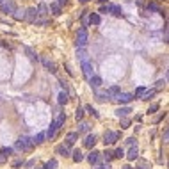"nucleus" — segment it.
<instances>
[{"mask_svg": "<svg viewBox=\"0 0 169 169\" xmlns=\"http://www.w3.org/2000/svg\"><path fill=\"white\" fill-rule=\"evenodd\" d=\"M25 52H27V55H29V59L30 61H38V55L32 52V48H25Z\"/></svg>", "mask_w": 169, "mask_h": 169, "instance_id": "nucleus-33", "label": "nucleus"}, {"mask_svg": "<svg viewBox=\"0 0 169 169\" xmlns=\"http://www.w3.org/2000/svg\"><path fill=\"white\" fill-rule=\"evenodd\" d=\"M36 169H43V167H36Z\"/></svg>", "mask_w": 169, "mask_h": 169, "instance_id": "nucleus-51", "label": "nucleus"}, {"mask_svg": "<svg viewBox=\"0 0 169 169\" xmlns=\"http://www.w3.org/2000/svg\"><path fill=\"white\" fill-rule=\"evenodd\" d=\"M32 148H34V142H32V139L27 135H22L16 141V144H14V150H16V151H30Z\"/></svg>", "mask_w": 169, "mask_h": 169, "instance_id": "nucleus-1", "label": "nucleus"}, {"mask_svg": "<svg viewBox=\"0 0 169 169\" xmlns=\"http://www.w3.org/2000/svg\"><path fill=\"white\" fill-rule=\"evenodd\" d=\"M48 11L54 14V16H59L61 13H62V7L57 4V2H54V4H50V7H48Z\"/></svg>", "mask_w": 169, "mask_h": 169, "instance_id": "nucleus-15", "label": "nucleus"}, {"mask_svg": "<svg viewBox=\"0 0 169 169\" xmlns=\"http://www.w3.org/2000/svg\"><path fill=\"white\" fill-rule=\"evenodd\" d=\"M41 62L45 64V68H46L50 73H55V71H57V66H55L54 61H50V59H46V57H43V59H41Z\"/></svg>", "mask_w": 169, "mask_h": 169, "instance_id": "nucleus-11", "label": "nucleus"}, {"mask_svg": "<svg viewBox=\"0 0 169 169\" xmlns=\"http://www.w3.org/2000/svg\"><path fill=\"white\" fill-rule=\"evenodd\" d=\"M0 153H2L4 157H9V155L13 153V150H11V148H0Z\"/></svg>", "mask_w": 169, "mask_h": 169, "instance_id": "nucleus-37", "label": "nucleus"}, {"mask_svg": "<svg viewBox=\"0 0 169 169\" xmlns=\"http://www.w3.org/2000/svg\"><path fill=\"white\" fill-rule=\"evenodd\" d=\"M55 132H57V126H55V123L52 121V123H50V128H48L46 132H45V135H46V139H54Z\"/></svg>", "mask_w": 169, "mask_h": 169, "instance_id": "nucleus-21", "label": "nucleus"}, {"mask_svg": "<svg viewBox=\"0 0 169 169\" xmlns=\"http://www.w3.org/2000/svg\"><path fill=\"white\" fill-rule=\"evenodd\" d=\"M16 22H22V20H25V9H16V11L11 14Z\"/></svg>", "mask_w": 169, "mask_h": 169, "instance_id": "nucleus-22", "label": "nucleus"}, {"mask_svg": "<svg viewBox=\"0 0 169 169\" xmlns=\"http://www.w3.org/2000/svg\"><path fill=\"white\" fill-rule=\"evenodd\" d=\"M34 164H36L34 160H29V162H25L23 166H25V167H34Z\"/></svg>", "mask_w": 169, "mask_h": 169, "instance_id": "nucleus-46", "label": "nucleus"}, {"mask_svg": "<svg viewBox=\"0 0 169 169\" xmlns=\"http://www.w3.org/2000/svg\"><path fill=\"white\" fill-rule=\"evenodd\" d=\"M102 155L100 151H96V150H93V151L87 155V162L91 164V166H94V164H98V157Z\"/></svg>", "mask_w": 169, "mask_h": 169, "instance_id": "nucleus-13", "label": "nucleus"}, {"mask_svg": "<svg viewBox=\"0 0 169 169\" xmlns=\"http://www.w3.org/2000/svg\"><path fill=\"white\" fill-rule=\"evenodd\" d=\"M78 135H80V134H78V132H70V134H68V135H66V144L64 146H73V144H75L77 141H78Z\"/></svg>", "mask_w": 169, "mask_h": 169, "instance_id": "nucleus-8", "label": "nucleus"}, {"mask_svg": "<svg viewBox=\"0 0 169 169\" xmlns=\"http://www.w3.org/2000/svg\"><path fill=\"white\" fill-rule=\"evenodd\" d=\"M23 166V160H14L13 162V167H22Z\"/></svg>", "mask_w": 169, "mask_h": 169, "instance_id": "nucleus-42", "label": "nucleus"}, {"mask_svg": "<svg viewBox=\"0 0 169 169\" xmlns=\"http://www.w3.org/2000/svg\"><path fill=\"white\" fill-rule=\"evenodd\" d=\"M84 114H86V112H84V109H80V107H78V109L75 110V119H77V121H82Z\"/></svg>", "mask_w": 169, "mask_h": 169, "instance_id": "nucleus-32", "label": "nucleus"}, {"mask_svg": "<svg viewBox=\"0 0 169 169\" xmlns=\"http://www.w3.org/2000/svg\"><path fill=\"white\" fill-rule=\"evenodd\" d=\"M89 84H91V87H93V91H94V89H100L102 86H103V80H102L100 77L93 75L91 78H89Z\"/></svg>", "mask_w": 169, "mask_h": 169, "instance_id": "nucleus-10", "label": "nucleus"}, {"mask_svg": "<svg viewBox=\"0 0 169 169\" xmlns=\"http://www.w3.org/2000/svg\"><path fill=\"white\" fill-rule=\"evenodd\" d=\"M45 139H46V135H45V132H39L38 135H34V137H32L34 146H36V144H43V142H45Z\"/></svg>", "mask_w": 169, "mask_h": 169, "instance_id": "nucleus-23", "label": "nucleus"}, {"mask_svg": "<svg viewBox=\"0 0 169 169\" xmlns=\"http://www.w3.org/2000/svg\"><path fill=\"white\" fill-rule=\"evenodd\" d=\"M137 157H139V148H137V144H132L130 150H128V155H126V158H128V160H135Z\"/></svg>", "mask_w": 169, "mask_h": 169, "instance_id": "nucleus-12", "label": "nucleus"}, {"mask_svg": "<svg viewBox=\"0 0 169 169\" xmlns=\"http://www.w3.org/2000/svg\"><path fill=\"white\" fill-rule=\"evenodd\" d=\"M87 39H89V36H87V29L82 27L80 30L77 32V46H78V48H84V46L87 45Z\"/></svg>", "mask_w": 169, "mask_h": 169, "instance_id": "nucleus-2", "label": "nucleus"}, {"mask_svg": "<svg viewBox=\"0 0 169 169\" xmlns=\"http://www.w3.org/2000/svg\"><path fill=\"white\" fill-rule=\"evenodd\" d=\"M142 93H144V87H137L135 89V94H134V98H141Z\"/></svg>", "mask_w": 169, "mask_h": 169, "instance_id": "nucleus-40", "label": "nucleus"}, {"mask_svg": "<svg viewBox=\"0 0 169 169\" xmlns=\"http://www.w3.org/2000/svg\"><path fill=\"white\" fill-rule=\"evenodd\" d=\"M82 73H84V77H86L87 80L93 77V64H91L89 61H84V62H82Z\"/></svg>", "mask_w": 169, "mask_h": 169, "instance_id": "nucleus-7", "label": "nucleus"}, {"mask_svg": "<svg viewBox=\"0 0 169 169\" xmlns=\"http://www.w3.org/2000/svg\"><path fill=\"white\" fill-rule=\"evenodd\" d=\"M94 166H96L94 169H112L110 162H105V164H94Z\"/></svg>", "mask_w": 169, "mask_h": 169, "instance_id": "nucleus-34", "label": "nucleus"}, {"mask_svg": "<svg viewBox=\"0 0 169 169\" xmlns=\"http://www.w3.org/2000/svg\"><path fill=\"white\" fill-rule=\"evenodd\" d=\"M2 2H4V0H0V4H2Z\"/></svg>", "mask_w": 169, "mask_h": 169, "instance_id": "nucleus-52", "label": "nucleus"}, {"mask_svg": "<svg viewBox=\"0 0 169 169\" xmlns=\"http://www.w3.org/2000/svg\"><path fill=\"white\" fill-rule=\"evenodd\" d=\"M16 9L18 7H16V4H14V0H4V2L0 4V11L6 13V14H13Z\"/></svg>", "mask_w": 169, "mask_h": 169, "instance_id": "nucleus-3", "label": "nucleus"}, {"mask_svg": "<svg viewBox=\"0 0 169 169\" xmlns=\"http://www.w3.org/2000/svg\"><path fill=\"white\" fill-rule=\"evenodd\" d=\"M55 167H57V160H55V158L48 160V162H46V164L43 166V169H55Z\"/></svg>", "mask_w": 169, "mask_h": 169, "instance_id": "nucleus-29", "label": "nucleus"}, {"mask_svg": "<svg viewBox=\"0 0 169 169\" xmlns=\"http://www.w3.org/2000/svg\"><path fill=\"white\" fill-rule=\"evenodd\" d=\"M112 157H114V158H121V157H125V150H123V148H118L116 151H112Z\"/></svg>", "mask_w": 169, "mask_h": 169, "instance_id": "nucleus-31", "label": "nucleus"}, {"mask_svg": "<svg viewBox=\"0 0 169 169\" xmlns=\"http://www.w3.org/2000/svg\"><path fill=\"white\" fill-rule=\"evenodd\" d=\"M119 141V132H112V130H107L103 134V142H105V146L107 144H114V142Z\"/></svg>", "mask_w": 169, "mask_h": 169, "instance_id": "nucleus-4", "label": "nucleus"}, {"mask_svg": "<svg viewBox=\"0 0 169 169\" xmlns=\"http://www.w3.org/2000/svg\"><path fill=\"white\" fill-rule=\"evenodd\" d=\"M130 112H132L130 107H119V109L116 110V116H118V118H126Z\"/></svg>", "mask_w": 169, "mask_h": 169, "instance_id": "nucleus-19", "label": "nucleus"}, {"mask_svg": "<svg viewBox=\"0 0 169 169\" xmlns=\"http://www.w3.org/2000/svg\"><path fill=\"white\" fill-rule=\"evenodd\" d=\"M100 2H102V4H105V2H109V0H100Z\"/></svg>", "mask_w": 169, "mask_h": 169, "instance_id": "nucleus-49", "label": "nucleus"}, {"mask_svg": "<svg viewBox=\"0 0 169 169\" xmlns=\"http://www.w3.org/2000/svg\"><path fill=\"white\" fill-rule=\"evenodd\" d=\"M126 144H128V146H132V144H137V142H135V137H130V139H126Z\"/></svg>", "mask_w": 169, "mask_h": 169, "instance_id": "nucleus-44", "label": "nucleus"}, {"mask_svg": "<svg viewBox=\"0 0 169 169\" xmlns=\"http://www.w3.org/2000/svg\"><path fill=\"white\" fill-rule=\"evenodd\" d=\"M66 2H68V0H59V2H57V4H59V6L62 7V6H64V4H66Z\"/></svg>", "mask_w": 169, "mask_h": 169, "instance_id": "nucleus-47", "label": "nucleus"}, {"mask_svg": "<svg viewBox=\"0 0 169 169\" xmlns=\"http://www.w3.org/2000/svg\"><path fill=\"white\" fill-rule=\"evenodd\" d=\"M167 137H169V134H167V128L164 130V134H162V139H164V142H167Z\"/></svg>", "mask_w": 169, "mask_h": 169, "instance_id": "nucleus-45", "label": "nucleus"}, {"mask_svg": "<svg viewBox=\"0 0 169 169\" xmlns=\"http://www.w3.org/2000/svg\"><path fill=\"white\" fill-rule=\"evenodd\" d=\"M155 86H157V89H160V87H164V86H166V78H164V80H158L157 84H155Z\"/></svg>", "mask_w": 169, "mask_h": 169, "instance_id": "nucleus-43", "label": "nucleus"}, {"mask_svg": "<svg viewBox=\"0 0 169 169\" xmlns=\"http://www.w3.org/2000/svg\"><path fill=\"white\" fill-rule=\"evenodd\" d=\"M135 169H151V166H150L148 162H141V164H139V166H137Z\"/></svg>", "mask_w": 169, "mask_h": 169, "instance_id": "nucleus-39", "label": "nucleus"}, {"mask_svg": "<svg viewBox=\"0 0 169 169\" xmlns=\"http://www.w3.org/2000/svg\"><path fill=\"white\" fill-rule=\"evenodd\" d=\"M80 2H87V0H80Z\"/></svg>", "mask_w": 169, "mask_h": 169, "instance_id": "nucleus-50", "label": "nucleus"}, {"mask_svg": "<svg viewBox=\"0 0 169 169\" xmlns=\"http://www.w3.org/2000/svg\"><path fill=\"white\" fill-rule=\"evenodd\" d=\"M64 121H66V114H64V112H61V114H59V118H57V119L54 121V123H55V126H57V130H59V128H61L62 125H64Z\"/></svg>", "mask_w": 169, "mask_h": 169, "instance_id": "nucleus-25", "label": "nucleus"}, {"mask_svg": "<svg viewBox=\"0 0 169 169\" xmlns=\"http://www.w3.org/2000/svg\"><path fill=\"white\" fill-rule=\"evenodd\" d=\"M59 103L61 105H66V103H68V93H66V89L59 93Z\"/></svg>", "mask_w": 169, "mask_h": 169, "instance_id": "nucleus-27", "label": "nucleus"}, {"mask_svg": "<svg viewBox=\"0 0 169 169\" xmlns=\"http://www.w3.org/2000/svg\"><path fill=\"white\" fill-rule=\"evenodd\" d=\"M89 23H91V25H100V23H102V18H100L98 13H91V14H89Z\"/></svg>", "mask_w": 169, "mask_h": 169, "instance_id": "nucleus-20", "label": "nucleus"}, {"mask_svg": "<svg viewBox=\"0 0 169 169\" xmlns=\"http://www.w3.org/2000/svg\"><path fill=\"white\" fill-rule=\"evenodd\" d=\"M119 93H121L119 86H110V87L107 89V94H109V98H116V96H118Z\"/></svg>", "mask_w": 169, "mask_h": 169, "instance_id": "nucleus-18", "label": "nucleus"}, {"mask_svg": "<svg viewBox=\"0 0 169 169\" xmlns=\"http://www.w3.org/2000/svg\"><path fill=\"white\" fill-rule=\"evenodd\" d=\"M96 142H98V137L94 135V134H89V135L86 137V141H84V146L89 148V150H93Z\"/></svg>", "mask_w": 169, "mask_h": 169, "instance_id": "nucleus-9", "label": "nucleus"}, {"mask_svg": "<svg viewBox=\"0 0 169 169\" xmlns=\"http://www.w3.org/2000/svg\"><path fill=\"white\" fill-rule=\"evenodd\" d=\"M36 11H38V16H46V14H48V6L41 2V4H38Z\"/></svg>", "mask_w": 169, "mask_h": 169, "instance_id": "nucleus-17", "label": "nucleus"}, {"mask_svg": "<svg viewBox=\"0 0 169 169\" xmlns=\"http://www.w3.org/2000/svg\"><path fill=\"white\" fill-rule=\"evenodd\" d=\"M155 93H157V89H144V93L141 94V98H139V100L148 102V100H151L153 96H155Z\"/></svg>", "mask_w": 169, "mask_h": 169, "instance_id": "nucleus-14", "label": "nucleus"}, {"mask_svg": "<svg viewBox=\"0 0 169 169\" xmlns=\"http://www.w3.org/2000/svg\"><path fill=\"white\" fill-rule=\"evenodd\" d=\"M158 110V103H153L150 105V109H148V114H153V112H157Z\"/></svg>", "mask_w": 169, "mask_h": 169, "instance_id": "nucleus-38", "label": "nucleus"}, {"mask_svg": "<svg viewBox=\"0 0 169 169\" xmlns=\"http://www.w3.org/2000/svg\"><path fill=\"white\" fill-rule=\"evenodd\" d=\"M71 158H73V162H82V160H84V155H82V151L80 150H75V151L71 153Z\"/></svg>", "mask_w": 169, "mask_h": 169, "instance_id": "nucleus-24", "label": "nucleus"}, {"mask_svg": "<svg viewBox=\"0 0 169 169\" xmlns=\"http://www.w3.org/2000/svg\"><path fill=\"white\" fill-rule=\"evenodd\" d=\"M114 100H116V102H118L119 105H126V103H130L132 100H134V94H130V93H119Z\"/></svg>", "mask_w": 169, "mask_h": 169, "instance_id": "nucleus-5", "label": "nucleus"}, {"mask_svg": "<svg viewBox=\"0 0 169 169\" xmlns=\"http://www.w3.org/2000/svg\"><path fill=\"white\" fill-rule=\"evenodd\" d=\"M148 9H151V11H157V13H162V9H160V6H158L157 2H150V4H148Z\"/></svg>", "mask_w": 169, "mask_h": 169, "instance_id": "nucleus-30", "label": "nucleus"}, {"mask_svg": "<svg viewBox=\"0 0 169 169\" xmlns=\"http://www.w3.org/2000/svg\"><path fill=\"white\" fill-rule=\"evenodd\" d=\"M121 169H134V167H132V166H123Z\"/></svg>", "mask_w": 169, "mask_h": 169, "instance_id": "nucleus-48", "label": "nucleus"}, {"mask_svg": "<svg viewBox=\"0 0 169 169\" xmlns=\"http://www.w3.org/2000/svg\"><path fill=\"white\" fill-rule=\"evenodd\" d=\"M110 13L114 14V16H123V9L119 6H110Z\"/></svg>", "mask_w": 169, "mask_h": 169, "instance_id": "nucleus-28", "label": "nucleus"}, {"mask_svg": "<svg viewBox=\"0 0 169 169\" xmlns=\"http://www.w3.org/2000/svg\"><path fill=\"white\" fill-rule=\"evenodd\" d=\"M89 128H91V125H89V123H86V121H80V125H78V134H86V132H89Z\"/></svg>", "mask_w": 169, "mask_h": 169, "instance_id": "nucleus-26", "label": "nucleus"}, {"mask_svg": "<svg viewBox=\"0 0 169 169\" xmlns=\"http://www.w3.org/2000/svg\"><path fill=\"white\" fill-rule=\"evenodd\" d=\"M103 157H105V158H107V162H109L110 158H114V157H112V151H109V150H107V151H105V153H103Z\"/></svg>", "mask_w": 169, "mask_h": 169, "instance_id": "nucleus-41", "label": "nucleus"}, {"mask_svg": "<svg viewBox=\"0 0 169 169\" xmlns=\"http://www.w3.org/2000/svg\"><path fill=\"white\" fill-rule=\"evenodd\" d=\"M121 119V128H128L130 126V119L128 118H119Z\"/></svg>", "mask_w": 169, "mask_h": 169, "instance_id": "nucleus-36", "label": "nucleus"}, {"mask_svg": "<svg viewBox=\"0 0 169 169\" xmlns=\"http://www.w3.org/2000/svg\"><path fill=\"white\" fill-rule=\"evenodd\" d=\"M86 110H87V112H89L91 116H94V118H100V114L93 109V107H91V105H86Z\"/></svg>", "mask_w": 169, "mask_h": 169, "instance_id": "nucleus-35", "label": "nucleus"}, {"mask_svg": "<svg viewBox=\"0 0 169 169\" xmlns=\"http://www.w3.org/2000/svg\"><path fill=\"white\" fill-rule=\"evenodd\" d=\"M25 20H27L29 23H36V22H38L39 16H38L36 7H30V9H27V11H25Z\"/></svg>", "mask_w": 169, "mask_h": 169, "instance_id": "nucleus-6", "label": "nucleus"}, {"mask_svg": "<svg viewBox=\"0 0 169 169\" xmlns=\"http://www.w3.org/2000/svg\"><path fill=\"white\" fill-rule=\"evenodd\" d=\"M55 153H57V155H61V157H68V155H70V148L64 146V144H61V146L55 148Z\"/></svg>", "mask_w": 169, "mask_h": 169, "instance_id": "nucleus-16", "label": "nucleus"}]
</instances>
